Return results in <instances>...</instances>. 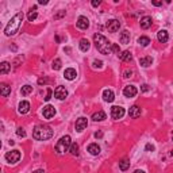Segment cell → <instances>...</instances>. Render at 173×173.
<instances>
[{
	"instance_id": "33",
	"label": "cell",
	"mask_w": 173,
	"mask_h": 173,
	"mask_svg": "<svg viewBox=\"0 0 173 173\" xmlns=\"http://www.w3.org/2000/svg\"><path fill=\"white\" fill-rule=\"evenodd\" d=\"M111 49H112V53H115V54H118V56L122 53V51H120V48H119V45H116V43H112Z\"/></svg>"
},
{
	"instance_id": "27",
	"label": "cell",
	"mask_w": 173,
	"mask_h": 173,
	"mask_svg": "<svg viewBox=\"0 0 173 173\" xmlns=\"http://www.w3.org/2000/svg\"><path fill=\"white\" fill-rule=\"evenodd\" d=\"M119 168H120V170H127L128 168H130V160H127V158H123L120 162H119Z\"/></svg>"
},
{
	"instance_id": "31",
	"label": "cell",
	"mask_w": 173,
	"mask_h": 173,
	"mask_svg": "<svg viewBox=\"0 0 173 173\" xmlns=\"http://www.w3.org/2000/svg\"><path fill=\"white\" fill-rule=\"evenodd\" d=\"M61 65H62L61 60H60V58H56L54 61H53V65H51V68H53L54 71H60V69H61Z\"/></svg>"
},
{
	"instance_id": "48",
	"label": "cell",
	"mask_w": 173,
	"mask_h": 173,
	"mask_svg": "<svg viewBox=\"0 0 173 173\" xmlns=\"http://www.w3.org/2000/svg\"><path fill=\"white\" fill-rule=\"evenodd\" d=\"M134 173H145L143 170H139V169H137V170H134Z\"/></svg>"
},
{
	"instance_id": "49",
	"label": "cell",
	"mask_w": 173,
	"mask_h": 173,
	"mask_svg": "<svg viewBox=\"0 0 173 173\" xmlns=\"http://www.w3.org/2000/svg\"><path fill=\"white\" fill-rule=\"evenodd\" d=\"M65 51H66V53H71V48H65Z\"/></svg>"
},
{
	"instance_id": "32",
	"label": "cell",
	"mask_w": 173,
	"mask_h": 173,
	"mask_svg": "<svg viewBox=\"0 0 173 173\" xmlns=\"http://www.w3.org/2000/svg\"><path fill=\"white\" fill-rule=\"evenodd\" d=\"M37 16H38V14L35 12V11H30L29 15H27V18H29V22H34V20L37 19Z\"/></svg>"
},
{
	"instance_id": "16",
	"label": "cell",
	"mask_w": 173,
	"mask_h": 173,
	"mask_svg": "<svg viewBox=\"0 0 173 173\" xmlns=\"http://www.w3.org/2000/svg\"><path fill=\"white\" fill-rule=\"evenodd\" d=\"M77 76V72L76 69H73V68H68V69H65V73H64V77L66 79V80H74Z\"/></svg>"
},
{
	"instance_id": "34",
	"label": "cell",
	"mask_w": 173,
	"mask_h": 173,
	"mask_svg": "<svg viewBox=\"0 0 173 173\" xmlns=\"http://www.w3.org/2000/svg\"><path fill=\"white\" fill-rule=\"evenodd\" d=\"M51 96H53V89H51V88H48V91H46V96L43 97L45 102H49V100L51 99Z\"/></svg>"
},
{
	"instance_id": "38",
	"label": "cell",
	"mask_w": 173,
	"mask_h": 173,
	"mask_svg": "<svg viewBox=\"0 0 173 173\" xmlns=\"http://www.w3.org/2000/svg\"><path fill=\"white\" fill-rule=\"evenodd\" d=\"M65 14H66L65 11H60L58 14H56V15H54V20L60 19V18H62V16H65Z\"/></svg>"
},
{
	"instance_id": "20",
	"label": "cell",
	"mask_w": 173,
	"mask_h": 173,
	"mask_svg": "<svg viewBox=\"0 0 173 173\" xmlns=\"http://www.w3.org/2000/svg\"><path fill=\"white\" fill-rule=\"evenodd\" d=\"M0 92H1V96L7 97L11 93V86L8 85V84H6V83L0 84Z\"/></svg>"
},
{
	"instance_id": "26",
	"label": "cell",
	"mask_w": 173,
	"mask_h": 173,
	"mask_svg": "<svg viewBox=\"0 0 173 173\" xmlns=\"http://www.w3.org/2000/svg\"><path fill=\"white\" fill-rule=\"evenodd\" d=\"M10 69H11V65L8 64V62H1L0 64V73L1 74H6V73H8L10 72Z\"/></svg>"
},
{
	"instance_id": "19",
	"label": "cell",
	"mask_w": 173,
	"mask_h": 173,
	"mask_svg": "<svg viewBox=\"0 0 173 173\" xmlns=\"http://www.w3.org/2000/svg\"><path fill=\"white\" fill-rule=\"evenodd\" d=\"M157 39H158V42H161V43H165V42H168V39H169V35H168V31H167V30H160V31L157 32Z\"/></svg>"
},
{
	"instance_id": "13",
	"label": "cell",
	"mask_w": 173,
	"mask_h": 173,
	"mask_svg": "<svg viewBox=\"0 0 173 173\" xmlns=\"http://www.w3.org/2000/svg\"><path fill=\"white\" fill-rule=\"evenodd\" d=\"M128 116L131 119H137V118H139L141 116V108L138 106H133L131 108L128 110Z\"/></svg>"
},
{
	"instance_id": "42",
	"label": "cell",
	"mask_w": 173,
	"mask_h": 173,
	"mask_svg": "<svg viewBox=\"0 0 173 173\" xmlns=\"http://www.w3.org/2000/svg\"><path fill=\"white\" fill-rule=\"evenodd\" d=\"M100 3H102V1H100V0H92V7H97V6H100Z\"/></svg>"
},
{
	"instance_id": "43",
	"label": "cell",
	"mask_w": 173,
	"mask_h": 173,
	"mask_svg": "<svg viewBox=\"0 0 173 173\" xmlns=\"http://www.w3.org/2000/svg\"><path fill=\"white\" fill-rule=\"evenodd\" d=\"M131 74H133V71H128V69H127V71L125 72V77H126V79H128V77H131Z\"/></svg>"
},
{
	"instance_id": "9",
	"label": "cell",
	"mask_w": 173,
	"mask_h": 173,
	"mask_svg": "<svg viewBox=\"0 0 173 173\" xmlns=\"http://www.w3.org/2000/svg\"><path fill=\"white\" fill-rule=\"evenodd\" d=\"M42 114H43V116H45L46 119H51L53 116L56 115V108L53 106H50V104H48V106L43 107V110H42Z\"/></svg>"
},
{
	"instance_id": "36",
	"label": "cell",
	"mask_w": 173,
	"mask_h": 173,
	"mask_svg": "<svg viewBox=\"0 0 173 173\" xmlns=\"http://www.w3.org/2000/svg\"><path fill=\"white\" fill-rule=\"evenodd\" d=\"M16 135H18V137H22V138H25V137H26V131H25V130H23L22 127H19V128H18V130H16Z\"/></svg>"
},
{
	"instance_id": "37",
	"label": "cell",
	"mask_w": 173,
	"mask_h": 173,
	"mask_svg": "<svg viewBox=\"0 0 173 173\" xmlns=\"http://www.w3.org/2000/svg\"><path fill=\"white\" fill-rule=\"evenodd\" d=\"M22 61H23V57H22V56H19V57H18L15 61H14V66H15V68H16V66H19V64H20Z\"/></svg>"
},
{
	"instance_id": "41",
	"label": "cell",
	"mask_w": 173,
	"mask_h": 173,
	"mask_svg": "<svg viewBox=\"0 0 173 173\" xmlns=\"http://www.w3.org/2000/svg\"><path fill=\"white\" fill-rule=\"evenodd\" d=\"M141 91H142V92H148V91H149V85H148V84H143V85L141 86Z\"/></svg>"
},
{
	"instance_id": "10",
	"label": "cell",
	"mask_w": 173,
	"mask_h": 173,
	"mask_svg": "<svg viewBox=\"0 0 173 173\" xmlns=\"http://www.w3.org/2000/svg\"><path fill=\"white\" fill-rule=\"evenodd\" d=\"M137 93H138V89H137V86H134V85H127L123 89V95L126 97H134Z\"/></svg>"
},
{
	"instance_id": "46",
	"label": "cell",
	"mask_w": 173,
	"mask_h": 173,
	"mask_svg": "<svg viewBox=\"0 0 173 173\" xmlns=\"http://www.w3.org/2000/svg\"><path fill=\"white\" fill-rule=\"evenodd\" d=\"M48 3H49L48 0H39V4H42V6H46Z\"/></svg>"
},
{
	"instance_id": "8",
	"label": "cell",
	"mask_w": 173,
	"mask_h": 173,
	"mask_svg": "<svg viewBox=\"0 0 173 173\" xmlns=\"http://www.w3.org/2000/svg\"><path fill=\"white\" fill-rule=\"evenodd\" d=\"M86 126H88V119L84 118V116H81V118H79L76 120V131L81 133L83 130H85Z\"/></svg>"
},
{
	"instance_id": "22",
	"label": "cell",
	"mask_w": 173,
	"mask_h": 173,
	"mask_svg": "<svg viewBox=\"0 0 173 173\" xmlns=\"http://www.w3.org/2000/svg\"><path fill=\"white\" fill-rule=\"evenodd\" d=\"M119 58H120V60H122V61H125V62H130L133 60V56H131V53H130V51L128 50H125V51H122V53H120V54L118 56Z\"/></svg>"
},
{
	"instance_id": "14",
	"label": "cell",
	"mask_w": 173,
	"mask_h": 173,
	"mask_svg": "<svg viewBox=\"0 0 173 173\" xmlns=\"http://www.w3.org/2000/svg\"><path fill=\"white\" fill-rule=\"evenodd\" d=\"M18 111H19V114H27V112L30 111V103L26 102V100H23V102L19 103V106H18Z\"/></svg>"
},
{
	"instance_id": "21",
	"label": "cell",
	"mask_w": 173,
	"mask_h": 173,
	"mask_svg": "<svg viewBox=\"0 0 173 173\" xmlns=\"http://www.w3.org/2000/svg\"><path fill=\"white\" fill-rule=\"evenodd\" d=\"M88 151L92 156H97V154H100V146L97 143H91L88 145Z\"/></svg>"
},
{
	"instance_id": "1",
	"label": "cell",
	"mask_w": 173,
	"mask_h": 173,
	"mask_svg": "<svg viewBox=\"0 0 173 173\" xmlns=\"http://www.w3.org/2000/svg\"><path fill=\"white\" fill-rule=\"evenodd\" d=\"M22 20H23V12H18L16 15H14L11 18V20L8 22V25L6 26L4 29V34L7 37H14L16 32L19 31V27L22 25Z\"/></svg>"
},
{
	"instance_id": "7",
	"label": "cell",
	"mask_w": 173,
	"mask_h": 173,
	"mask_svg": "<svg viewBox=\"0 0 173 173\" xmlns=\"http://www.w3.org/2000/svg\"><path fill=\"white\" fill-rule=\"evenodd\" d=\"M54 96L57 97L58 100H64L65 97L68 96L66 88H65V86H62V85H58L57 88H56V91H54Z\"/></svg>"
},
{
	"instance_id": "5",
	"label": "cell",
	"mask_w": 173,
	"mask_h": 173,
	"mask_svg": "<svg viewBox=\"0 0 173 173\" xmlns=\"http://www.w3.org/2000/svg\"><path fill=\"white\" fill-rule=\"evenodd\" d=\"M20 157H22V154H20L19 150H11L6 154V160L10 164H16L20 160Z\"/></svg>"
},
{
	"instance_id": "17",
	"label": "cell",
	"mask_w": 173,
	"mask_h": 173,
	"mask_svg": "<svg viewBox=\"0 0 173 173\" xmlns=\"http://www.w3.org/2000/svg\"><path fill=\"white\" fill-rule=\"evenodd\" d=\"M119 41H120V43H123V45L130 43V32H128L127 30H123V31L120 32V35H119Z\"/></svg>"
},
{
	"instance_id": "35",
	"label": "cell",
	"mask_w": 173,
	"mask_h": 173,
	"mask_svg": "<svg viewBox=\"0 0 173 173\" xmlns=\"http://www.w3.org/2000/svg\"><path fill=\"white\" fill-rule=\"evenodd\" d=\"M93 68H95V69H102L103 68V62L100 61V60H95V61H93Z\"/></svg>"
},
{
	"instance_id": "24",
	"label": "cell",
	"mask_w": 173,
	"mask_h": 173,
	"mask_svg": "<svg viewBox=\"0 0 173 173\" xmlns=\"http://www.w3.org/2000/svg\"><path fill=\"white\" fill-rule=\"evenodd\" d=\"M153 64V58L151 57H142L141 60H139V65L141 66H143V68H148V66H150V65Z\"/></svg>"
},
{
	"instance_id": "4",
	"label": "cell",
	"mask_w": 173,
	"mask_h": 173,
	"mask_svg": "<svg viewBox=\"0 0 173 173\" xmlns=\"http://www.w3.org/2000/svg\"><path fill=\"white\" fill-rule=\"evenodd\" d=\"M72 145V139L69 135H64L60 138V141L56 145V153L57 154H64L65 151H69V148Z\"/></svg>"
},
{
	"instance_id": "11",
	"label": "cell",
	"mask_w": 173,
	"mask_h": 173,
	"mask_svg": "<svg viewBox=\"0 0 173 173\" xmlns=\"http://www.w3.org/2000/svg\"><path fill=\"white\" fill-rule=\"evenodd\" d=\"M77 27L81 30H86L88 27H89V20H88V18L86 16H79V19H77Z\"/></svg>"
},
{
	"instance_id": "39",
	"label": "cell",
	"mask_w": 173,
	"mask_h": 173,
	"mask_svg": "<svg viewBox=\"0 0 173 173\" xmlns=\"http://www.w3.org/2000/svg\"><path fill=\"white\" fill-rule=\"evenodd\" d=\"M46 83H48V79H46V77H42V79H39L38 80L39 85H43V84H46Z\"/></svg>"
},
{
	"instance_id": "30",
	"label": "cell",
	"mask_w": 173,
	"mask_h": 173,
	"mask_svg": "<svg viewBox=\"0 0 173 173\" xmlns=\"http://www.w3.org/2000/svg\"><path fill=\"white\" fill-rule=\"evenodd\" d=\"M22 95L23 96H27V95H30V93L32 92V86L31 85H25V86H22Z\"/></svg>"
},
{
	"instance_id": "12",
	"label": "cell",
	"mask_w": 173,
	"mask_h": 173,
	"mask_svg": "<svg viewBox=\"0 0 173 173\" xmlns=\"http://www.w3.org/2000/svg\"><path fill=\"white\" fill-rule=\"evenodd\" d=\"M119 27H120V23L116 19H111L107 22V29H108L110 32H116L119 30Z\"/></svg>"
},
{
	"instance_id": "3",
	"label": "cell",
	"mask_w": 173,
	"mask_h": 173,
	"mask_svg": "<svg viewBox=\"0 0 173 173\" xmlns=\"http://www.w3.org/2000/svg\"><path fill=\"white\" fill-rule=\"evenodd\" d=\"M53 135H54V131L49 126H37L32 131V137L35 138L37 141H48Z\"/></svg>"
},
{
	"instance_id": "29",
	"label": "cell",
	"mask_w": 173,
	"mask_h": 173,
	"mask_svg": "<svg viewBox=\"0 0 173 173\" xmlns=\"http://www.w3.org/2000/svg\"><path fill=\"white\" fill-rule=\"evenodd\" d=\"M69 151H71L72 156H77V154H79V145H77L76 142H73V143L71 145V148H69Z\"/></svg>"
},
{
	"instance_id": "44",
	"label": "cell",
	"mask_w": 173,
	"mask_h": 173,
	"mask_svg": "<svg viewBox=\"0 0 173 173\" xmlns=\"http://www.w3.org/2000/svg\"><path fill=\"white\" fill-rule=\"evenodd\" d=\"M151 3H153V6H156V7H160L161 4H162V1H156V0H153Z\"/></svg>"
},
{
	"instance_id": "45",
	"label": "cell",
	"mask_w": 173,
	"mask_h": 173,
	"mask_svg": "<svg viewBox=\"0 0 173 173\" xmlns=\"http://www.w3.org/2000/svg\"><path fill=\"white\" fill-rule=\"evenodd\" d=\"M102 137H103V133H102V131L95 133V138H102Z\"/></svg>"
},
{
	"instance_id": "47",
	"label": "cell",
	"mask_w": 173,
	"mask_h": 173,
	"mask_svg": "<svg viewBox=\"0 0 173 173\" xmlns=\"http://www.w3.org/2000/svg\"><path fill=\"white\" fill-rule=\"evenodd\" d=\"M32 173H45V170L43 169H37V170H34Z\"/></svg>"
},
{
	"instance_id": "25",
	"label": "cell",
	"mask_w": 173,
	"mask_h": 173,
	"mask_svg": "<svg viewBox=\"0 0 173 173\" xmlns=\"http://www.w3.org/2000/svg\"><path fill=\"white\" fill-rule=\"evenodd\" d=\"M89 48H91V43H89V41L86 38H83L80 41V50L81 51H88L89 50Z\"/></svg>"
},
{
	"instance_id": "15",
	"label": "cell",
	"mask_w": 173,
	"mask_h": 173,
	"mask_svg": "<svg viewBox=\"0 0 173 173\" xmlns=\"http://www.w3.org/2000/svg\"><path fill=\"white\" fill-rule=\"evenodd\" d=\"M151 22H153L151 16H143V18L141 19V22H139V25H141V29L148 30L149 27L151 26Z\"/></svg>"
},
{
	"instance_id": "40",
	"label": "cell",
	"mask_w": 173,
	"mask_h": 173,
	"mask_svg": "<svg viewBox=\"0 0 173 173\" xmlns=\"http://www.w3.org/2000/svg\"><path fill=\"white\" fill-rule=\"evenodd\" d=\"M145 149H146L148 151H153V150H154V146H153L151 143H148L146 146H145Z\"/></svg>"
},
{
	"instance_id": "28",
	"label": "cell",
	"mask_w": 173,
	"mask_h": 173,
	"mask_svg": "<svg viewBox=\"0 0 173 173\" xmlns=\"http://www.w3.org/2000/svg\"><path fill=\"white\" fill-rule=\"evenodd\" d=\"M138 43L141 46H143V48H146V46L150 43V38H149V37H139V38H138Z\"/></svg>"
},
{
	"instance_id": "6",
	"label": "cell",
	"mask_w": 173,
	"mask_h": 173,
	"mask_svg": "<svg viewBox=\"0 0 173 173\" xmlns=\"http://www.w3.org/2000/svg\"><path fill=\"white\" fill-rule=\"evenodd\" d=\"M125 115V108L120 106H114L111 108V118L114 120H118V119H122Z\"/></svg>"
},
{
	"instance_id": "23",
	"label": "cell",
	"mask_w": 173,
	"mask_h": 173,
	"mask_svg": "<svg viewBox=\"0 0 173 173\" xmlns=\"http://www.w3.org/2000/svg\"><path fill=\"white\" fill-rule=\"evenodd\" d=\"M104 119H106V112L104 111H97L92 115V120H95V122H102Z\"/></svg>"
},
{
	"instance_id": "18",
	"label": "cell",
	"mask_w": 173,
	"mask_h": 173,
	"mask_svg": "<svg viewBox=\"0 0 173 173\" xmlns=\"http://www.w3.org/2000/svg\"><path fill=\"white\" fill-rule=\"evenodd\" d=\"M103 99H104V102H114V99H115V95H114V92H112L111 89H104L103 91Z\"/></svg>"
},
{
	"instance_id": "2",
	"label": "cell",
	"mask_w": 173,
	"mask_h": 173,
	"mask_svg": "<svg viewBox=\"0 0 173 173\" xmlns=\"http://www.w3.org/2000/svg\"><path fill=\"white\" fill-rule=\"evenodd\" d=\"M93 42H95V46H96L97 51H100L102 54H111L112 53V43L102 34H95L93 35Z\"/></svg>"
}]
</instances>
